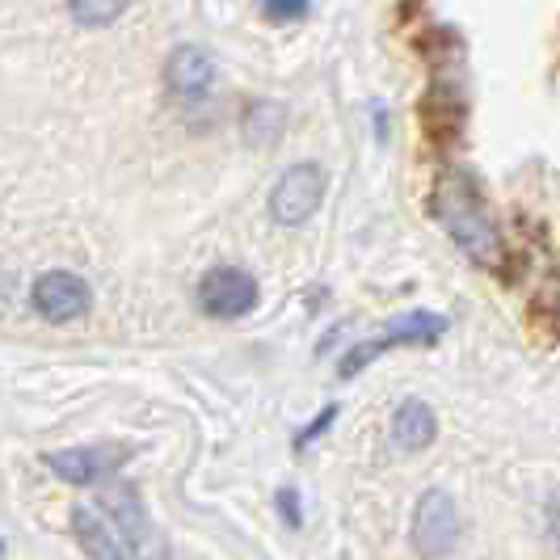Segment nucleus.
Segmentation results:
<instances>
[{"instance_id":"nucleus-1","label":"nucleus","mask_w":560,"mask_h":560,"mask_svg":"<svg viewBox=\"0 0 560 560\" xmlns=\"http://www.w3.org/2000/svg\"><path fill=\"white\" fill-rule=\"evenodd\" d=\"M430 211H434L439 224L447 228L451 241L468 253L477 266L493 270V266L505 261L502 232L489 220V211H485V202H480L472 177H464V173H443L439 186H434V198H430Z\"/></svg>"},{"instance_id":"nucleus-2","label":"nucleus","mask_w":560,"mask_h":560,"mask_svg":"<svg viewBox=\"0 0 560 560\" xmlns=\"http://www.w3.org/2000/svg\"><path fill=\"white\" fill-rule=\"evenodd\" d=\"M447 329H451V320L447 316H434V312H409V316H400V320H388L371 341H359V346L341 359V375H346V380L359 375L371 359H380V354L393 350V346H434V341H443Z\"/></svg>"},{"instance_id":"nucleus-3","label":"nucleus","mask_w":560,"mask_h":560,"mask_svg":"<svg viewBox=\"0 0 560 560\" xmlns=\"http://www.w3.org/2000/svg\"><path fill=\"white\" fill-rule=\"evenodd\" d=\"M320 198H325V173L316 165H295L279 177V186L270 195V215L282 228H300L304 220H312Z\"/></svg>"},{"instance_id":"nucleus-4","label":"nucleus","mask_w":560,"mask_h":560,"mask_svg":"<svg viewBox=\"0 0 560 560\" xmlns=\"http://www.w3.org/2000/svg\"><path fill=\"white\" fill-rule=\"evenodd\" d=\"M455 535H459V514H455L451 493L443 489L421 493L418 510H413V548L421 557H447L455 548Z\"/></svg>"},{"instance_id":"nucleus-5","label":"nucleus","mask_w":560,"mask_h":560,"mask_svg":"<svg viewBox=\"0 0 560 560\" xmlns=\"http://www.w3.org/2000/svg\"><path fill=\"white\" fill-rule=\"evenodd\" d=\"M198 304L220 320H236L257 304V282L241 266H215L207 279L198 282Z\"/></svg>"},{"instance_id":"nucleus-6","label":"nucleus","mask_w":560,"mask_h":560,"mask_svg":"<svg viewBox=\"0 0 560 560\" xmlns=\"http://www.w3.org/2000/svg\"><path fill=\"white\" fill-rule=\"evenodd\" d=\"M34 308L43 312L51 325H68L89 312V287L68 270H51L34 282Z\"/></svg>"},{"instance_id":"nucleus-7","label":"nucleus","mask_w":560,"mask_h":560,"mask_svg":"<svg viewBox=\"0 0 560 560\" xmlns=\"http://www.w3.org/2000/svg\"><path fill=\"white\" fill-rule=\"evenodd\" d=\"M215 81V63L202 47H177L165 63V84L177 102H202Z\"/></svg>"},{"instance_id":"nucleus-8","label":"nucleus","mask_w":560,"mask_h":560,"mask_svg":"<svg viewBox=\"0 0 560 560\" xmlns=\"http://www.w3.org/2000/svg\"><path fill=\"white\" fill-rule=\"evenodd\" d=\"M122 447H72V451H59V455H47L51 472L72 485H93V480L110 477L114 468L122 464Z\"/></svg>"},{"instance_id":"nucleus-9","label":"nucleus","mask_w":560,"mask_h":560,"mask_svg":"<svg viewBox=\"0 0 560 560\" xmlns=\"http://www.w3.org/2000/svg\"><path fill=\"white\" fill-rule=\"evenodd\" d=\"M72 527H77V539H81V548L89 557H102V560H122L131 557L136 548H131V539L122 535V527L114 532V523L106 514H97V510H89V505H77L72 510Z\"/></svg>"},{"instance_id":"nucleus-10","label":"nucleus","mask_w":560,"mask_h":560,"mask_svg":"<svg viewBox=\"0 0 560 560\" xmlns=\"http://www.w3.org/2000/svg\"><path fill=\"white\" fill-rule=\"evenodd\" d=\"M434 430H439L434 409L425 400H405L393 418V443L400 451H425L434 443Z\"/></svg>"},{"instance_id":"nucleus-11","label":"nucleus","mask_w":560,"mask_h":560,"mask_svg":"<svg viewBox=\"0 0 560 560\" xmlns=\"http://www.w3.org/2000/svg\"><path fill=\"white\" fill-rule=\"evenodd\" d=\"M106 510L114 514V523L122 527V535L131 539V548L140 552V539H143V532H148V514H143L136 489H127V485L110 489V493H106Z\"/></svg>"},{"instance_id":"nucleus-12","label":"nucleus","mask_w":560,"mask_h":560,"mask_svg":"<svg viewBox=\"0 0 560 560\" xmlns=\"http://www.w3.org/2000/svg\"><path fill=\"white\" fill-rule=\"evenodd\" d=\"M282 131V106L279 102H253L245 114V136L249 143H275Z\"/></svg>"},{"instance_id":"nucleus-13","label":"nucleus","mask_w":560,"mask_h":560,"mask_svg":"<svg viewBox=\"0 0 560 560\" xmlns=\"http://www.w3.org/2000/svg\"><path fill=\"white\" fill-rule=\"evenodd\" d=\"M127 4H131V0H68L72 18H77L81 26H110L114 18H122Z\"/></svg>"},{"instance_id":"nucleus-14","label":"nucleus","mask_w":560,"mask_h":560,"mask_svg":"<svg viewBox=\"0 0 560 560\" xmlns=\"http://www.w3.org/2000/svg\"><path fill=\"white\" fill-rule=\"evenodd\" d=\"M261 13L270 22H300L308 13V0H261Z\"/></svg>"},{"instance_id":"nucleus-15","label":"nucleus","mask_w":560,"mask_h":560,"mask_svg":"<svg viewBox=\"0 0 560 560\" xmlns=\"http://www.w3.org/2000/svg\"><path fill=\"white\" fill-rule=\"evenodd\" d=\"M337 421V405H329V409H320V418L312 421L308 430H304V434H300V439H295V447L304 451L312 443V439H320V434H325V430H329V425H334Z\"/></svg>"},{"instance_id":"nucleus-16","label":"nucleus","mask_w":560,"mask_h":560,"mask_svg":"<svg viewBox=\"0 0 560 560\" xmlns=\"http://www.w3.org/2000/svg\"><path fill=\"white\" fill-rule=\"evenodd\" d=\"M279 510L291 527H300V523H304V510H300V502H295V493H291V489H282L279 493Z\"/></svg>"},{"instance_id":"nucleus-17","label":"nucleus","mask_w":560,"mask_h":560,"mask_svg":"<svg viewBox=\"0 0 560 560\" xmlns=\"http://www.w3.org/2000/svg\"><path fill=\"white\" fill-rule=\"evenodd\" d=\"M548 527H552V539L560 544V498L552 502V510H548Z\"/></svg>"}]
</instances>
